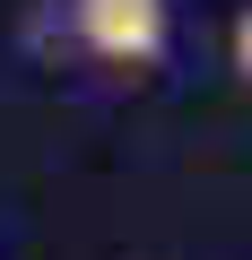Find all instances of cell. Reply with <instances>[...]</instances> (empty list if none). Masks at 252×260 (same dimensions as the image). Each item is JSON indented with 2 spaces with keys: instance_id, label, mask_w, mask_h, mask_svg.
Wrapping results in <instances>:
<instances>
[{
  "instance_id": "obj_1",
  "label": "cell",
  "mask_w": 252,
  "mask_h": 260,
  "mask_svg": "<svg viewBox=\"0 0 252 260\" xmlns=\"http://www.w3.org/2000/svg\"><path fill=\"white\" fill-rule=\"evenodd\" d=\"M70 35H78L96 61L148 70V61L165 52V0H70Z\"/></svg>"
},
{
  "instance_id": "obj_2",
  "label": "cell",
  "mask_w": 252,
  "mask_h": 260,
  "mask_svg": "<svg viewBox=\"0 0 252 260\" xmlns=\"http://www.w3.org/2000/svg\"><path fill=\"white\" fill-rule=\"evenodd\" d=\"M235 61H243V78H252V9L235 18Z\"/></svg>"
}]
</instances>
